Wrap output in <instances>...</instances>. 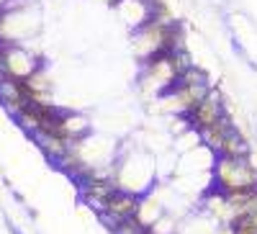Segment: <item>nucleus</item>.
<instances>
[{
	"label": "nucleus",
	"mask_w": 257,
	"mask_h": 234,
	"mask_svg": "<svg viewBox=\"0 0 257 234\" xmlns=\"http://www.w3.org/2000/svg\"><path fill=\"white\" fill-rule=\"evenodd\" d=\"M216 183L224 196L239 193V190H254L257 188V170L247 160H231L221 157L216 162Z\"/></svg>",
	"instance_id": "1"
},
{
	"label": "nucleus",
	"mask_w": 257,
	"mask_h": 234,
	"mask_svg": "<svg viewBox=\"0 0 257 234\" xmlns=\"http://www.w3.org/2000/svg\"><path fill=\"white\" fill-rule=\"evenodd\" d=\"M137 211H139V198L134 193H128V190H113V196L108 198V203H105L103 216L108 221H113L111 226L116 229L118 221H126V219L137 216Z\"/></svg>",
	"instance_id": "2"
},
{
	"label": "nucleus",
	"mask_w": 257,
	"mask_h": 234,
	"mask_svg": "<svg viewBox=\"0 0 257 234\" xmlns=\"http://www.w3.org/2000/svg\"><path fill=\"white\" fill-rule=\"evenodd\" d=\"M188 113H190L193 126H198L201 132L211 129L213 124H219V121L224 119V116H221V100H219V95H213V93H208L198 105H193Z\"/></svg>",
	"instance_id": "3"
},
{
	"label": "nucleus",
	"mask_w": 257,
	"mask_h": 234,
	"mask_svg": "<svg viewBox=\"0 0 257 234\" xmlns=\"http://www.w3.org/2000/svg\"><path fill=\"white\" fill-rule=\"evenodd\" d=\"M219 152H221V157H231V160H247V155H249V144H247L239 134L229 132Z\"/></svg>",
	"instance_id": "4"
},
{
	"label": "nucleus",
	"mask_w": 257,
	"mask_h": 234,
	"mask_svg": "<svg viewBox=\"0 0 257 234\" xmlns=\"http://www.w3.org/2000/svg\"><path fill=\"white\" fill-rule=\"evenodd\" d=\"M229 132H231L229 121H226V119H221L219 124H213L211 129H206V132H203V137H206V142H208L211 147L221 150V144H224V139H226V134H229Z\"/></svg>",
	"instance_id": "5"
},
{
	"label": "nucleus",
	"mask_w": 257,
	"mask_h": 234,
	"mask_svg": "<svg viewBox=\"0 0 257 234\" xmlns=\"http://www.w3.org/2000/svg\"><path fill=\"white\" fill-rule=\"evenodd\" d=\"M113 231L116 234H147V226L137 216H132V219H126V221H118Z\"/></svg>",
	"instance_id": "6"
},
{
	"label": "nucleus",
	"mask_w": 257,
	"mask_h": 234,
	"mask_svg": "<svg viewBox=\"0 0 257 234\" xmlns=\"http://www.w3.org/2000/svg\"><path fill=\"white\" fill-rule=\"evenodd\" d=\"M213 234H234V226H229V224H216Z\"/></svg>",
	"instance_id": "7"
},
{
	"label": "nucleus",
	"mask_w": 257,
	"mask_h": 234,
	"mask_svg": "<svg viewBox=\"0 0 257 234\" xmlns=\"http://www.w3.org/2000/svg\"><path fill=\"white\" fill-rule=\"evenodd\" d=\"M8 231H11V234H21V229H18L13 221H8Z\"/></svg>",
	"instance_id": "8"
}]
</instances>
